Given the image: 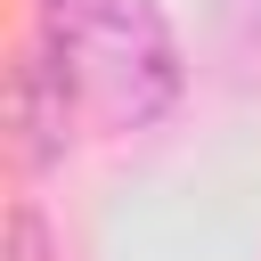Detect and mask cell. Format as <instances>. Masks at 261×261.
I'll return each instance as SVG.
<instances>
[{
    "label": "cell",
    "mask_w": 261,
    "mask_h": 261,
    "mask_svg": "<svg viewBox=\"0 0 261 261\" xmlns=\"http://www.w3.org/2000/svg\"><path fill=\"white\" fill-rule=\"evenodd\" d=\"M41 33L65 49L90 114L106 130H147L171 114L188 65L155 0H33Z\"/></svg>",
    "instance_id": "6da1fadb"
},
{
    "label": "cell",
    "mask_w": 261,
    "mask_h": 261,
    "mask_svg": "<svg viewBox=\"0 0 261 261\" xmlns=\"http://www.w3.org/2000/svg\"><path fill=\"white\" fill-rule=\"evenodd\" d=\"M82 82L65 65V49L33 24V41L16 49V163L24 171H57L73 155V122H82Z\"/></svg>",
    "instance_id": "7a4b0ae2"
},
{
    "label": "cell",
    "mask_w": 261,
    "mask_h": 261,
    "mask_svg": "<svg viewBox=\"0 0 261 261\" xmlns=\"http://www.w3.org/2000/svg\"><path fill=\"white\" fill-rule=\"evenodd\" d=\"M8 261H57V237H49L41 204H16L8 212Z\"/></svg>",
    "instance_id": "3957f363"
}]
</instances>
